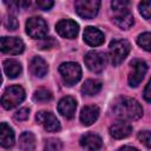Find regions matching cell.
<instances>
[{"mask_svg": "<svg viewBox=\"0 0 151 151\" xmlns=\"http://www.w3.org/2000/svg\"><path fill=\"white\" fill-rule=\"evenodd\" d=\"M47 31V24L40 17H32L26 21V33L33 39H44Z\"/></svg>", "mask_w": 151, "mask_h": 151, "instance_id": "cell-5", "label": "cell"}, {"mask_svg": "<svg viewBox=\"0 0 151 151\" xmlns=\"http://www.w3.org/2000/svg\"><path fill=\"white\" fill-rule=\"evenodd\" d=\"M57 45H58V42L53 38H51V37L50 38H44V40L40 44V48L41 50H50V48H53Z\"/></svg>", "mask_w": 151, "mask_h": 151, "instance_id": "cell-29", "label": "cell"}, {"mask_svg": "<svg viewBox=\"0 0 151 151\" xmlns=\"http://www.w3.org/2000/svg\"><path fill=\"white\" fill-rule=\"evenodd\" d=\"M131 45L125 39H114L110 42V59L113 66H118L127 57Z\"/></svg>", "mask_w": 151, "mask_h": 151, "instance_id": "cell-3", "label": "cell"}, {"mask_svg": "<svg viewBox=\"0 0 151 151\" xmlns=\"http://www.w3.org/2000/svg\"><path fill=\"white\" fill-rule=\"evenodd\" d=\"M100 7V1L98 0H78L74 2L76 12L79 17L84 19H92L97 15Z\"/></svg>", "mask_w": 151, "mask_h": 151, "instance_id": "cell-6", "label": "cell"}, {"mask_svg": "<svg viewBox=\"0 0 151 151\" xmlns=\"http://www.w3.org/2000/svg\"><path fill=\"white\" fill-rule=\"evenodd\" d=\"M55 29L58 32V34L63 38H67V39H73L78 35L79 32V25L71 19H63L60 21L57 22L55 25Z\"/></svg>", "mask_w": 151, "mask_h": 151, "instance_id": "cell-11", "label": "cell"}, {"mask_svg": "<svg viewBox=\"0 0 151 151\" xmlns=\"http://www.w3.org/2000/svg\"><path fill=\"white\" fill-rule=\"evenodd\" d=\"M100 90H101V83L96 79H87L81 86V92L86 96H94Z\"/></svg>", "mask_w": 151, "mask_h": 151, "instance_id": "cell-22", "label": "cell"}, {"mask_svg": "<svg viewBox=\"0 0 151 151\" xmlns=\"http://www.w3.org/2000/svg\"><path fill=\"white\" fill-rule=\"evenodd\" d=\"M132 132V126L126 122H117L110 126V134L116 139H122L130 136Z\"/></svg>", "mask_w": 151, "mask_h": 151, "instance_id": "cell-17", "label": "cell"}, {"mask_svg": "<svg viewBox=\"0 0 151 151\" xmlns=\"http://www.w3.org/2000/svg\"><path fill=\"white\" fill-rule=\"evenodd\" d=\"M114 12H116V15L113 17V22L119 28L127 29L133 25L134 18L129 9H122V11H114Z\"/></svg>", "mask_w": 151, "mask_h": 151, "instance_id": "cell-14", "label": "cell"}, {"mask_svg": "<svg viewBox=\"0 0 151 151\" xmlns=\"http://www.w3.org/2000/svg\"><path fill=\"white\" fill-rule=\"evenodd\" d=\"M54 2L51 1V0H39L37 1V6L40 8V9H44V11H48L53 7Z\"/></svg>", "mask_w": 151, "mask_h": 151, "instance_id": "cell-32", "label": "cell"}, {"mask_svg": "<svg viewBox=\"0 0 151 151\" xmlns=\"http://www.w3.org/2000/svg\"><path fill=\"white\" fill-rule=\"evenodd\" d=\"M29 71L33 76H35L38 78H42L46 76V73L48 71V65L42 58L33 57L29 63Z\"/></svg>", "mask_w": 151, "mask_h": 151, "instance_id": "cell-19", "label": "cell"}, {"mask_svg": "<svg viewBox=\"0 0 151 151\" xmlns=\"http://www.w3.org/2000/svg\"><path fill=\"white\" fill-rule=\"evenodd\" d=\"M130 66H131L132 71L129 73L127 81H129L130 86L137 87V86L142 83L144 76H145L146 72H147V65H146V63L143 61V60L134 59V60H132V61L130 63Z\"/></svg>", "mask_w": 151, "mask_h": 151, "instance_id": "cell-8", "label": "cell"}, {"mask_svg": "<svg viewBox=\"0 0 151 151\" xmlns=\"http://www.w3.org/2000/svg\"><path fill=\"white\" fill-rule=\"evenodd\" d=\"M4 70L8 78H17L21 73V64L15 59H6L4 61Z\"/></svg>", "mask_w": 151, "mask_h": 151, "instance_id": "cell-20", "label": "cell"}, {"mask_svg": "<svg viewBox=\"0 0 151 151\" xmlns=\"http://www.w3.org/2000/svg\"><path fill=\"white\" fill-rule=\"evenodd\" d=\"M25 90L19 85H12L7 87L1 97V105L6 110L14 109L25 99Z\"/></svg>", "mask_w": 151, "mask_h": 151, "instance_id": "cell-2", "label": "cell"}, {"mask_svg": "<svg viewBox=\"0 0 151 151\" xmlns=\"http://www.w3.org/2000/svg\"><path fill=\"white\" fill-rule=\"evenodd\" d=\"M118 151H139V150H137L136 147H132V146H123Z\"/></svg>", "mask_w": 151, "mask_h": 151, "instance_id": "cell-34", "label": "cell"}, {"mask_svg": "<svg viewBox=\"0 0 151 151\" xmlns=\"http://www.w3.org/2000/svg\"><path fill=\"white\" fill-rule=\"evenodd\" d=\"M25 48L24 41L17 37H1L0 51L6 54H20Z\"/></svg>", "mask_w": 151, "mask_h": 151, "instance_id": "cell-9", "label": "cell"}, {"mask_svg": "<svg viewBox=\"0 0 151 151\" xmlns=\"http://www.w3.org/2000/svg\"><path fill=\"white\" fill-rule=\"evenodd\" d=\"M28 116H29V109H27V107H22L14 113V118L17 120H26L28 118Z\"/></svg>", "mask_w": 151, "mask_h": 151, "instance_id": "cell-30", "label": "cell"}, {"mask_svg": "<svg viewBox=\"0 0 151 151\" xmlns=\"http://www.w3.org/2000/svg\"><path fill=\"white\" fill-rule=\"evenodd\" d=\"M5 26H6V28H7V29H9V31H15V29L18 28L19 22H18V20H17V17H15L12 12L6 17Z\"/></svg>", "mask_w": 151, "mask_h": 151, "instance_id": "cell-26", "label": "cell"}, {"mask_svg": "<svg viewBox=\"0 0 151 151\" xmlns=\"http://www.w3.org/2000/svg\"><path fill=\"white\" fill-rule=\"evenodd\" d=\"M150 86H151V83L149 81L147 84H146V87H145V90H144V99L147 101V103H150L151 101V93H150Z\"/></svg>", "mask_w": 151, "mask_h": 151, "instance_id": "cell-33", "label": "cell"}, {"mask_svg": "<svg viewBox=\"0 0 151 151\" xmlns=\"http://www.w3.org/2000/svg\"><path fill=\"white\" fill-rule=\"evenodd\" d=\"M150 8H151V4L149 1H143L139 4V13L146 19H150Z\"/></svg>", "mask_w": 151, "mask_h": 151, "instance_id": "cell-27", "label": "cell"}, {"mask_svg": "<svg viewBox=\"0 0 151 151\" xmlns=\"http://www.w3.org/2000/svg\"><path fill=\"white\" fill-rule=\"evenodd\" d=\"M111 6L113 11H122V9H127L129 1H122V0H116L111 2Z\"/></svg>", "mask_w": 151, "mask_h": 151, "instance_id": "cell-31", "label": "cell"}, {"mask_svg": "<svg viewBox=\"0 0 151 151\" xmlns=\"http://www.w3.org/2000/svg\"><path fill=\"white\" fill-rule=\"evenodd\" d=\"M59 73L64 80V83L68 86L74 85L78 83L81 78V67L79 64L73 63V61H67L63 63L59 66Z\"/></svg>", "mask_w": 151, "mask_h": 151, "instance_id": "cell-4", "label": "cell"}, {"mask_svg": "<svg viewBox=\"0 0 151 151\" xmlns=\"http://www.w3.org/2000/svg\"><path fill=\"white\" fill-rule=\"evenodd\" d=\"M33 99L35 101H41V103L50 101L52 99V93L48 90H46V88H39V90H37L34 92Z\"/></svg>", "mask_w": 151, "mask_h": 151, "instance_id": "cell-23", "label": "cell"}, {"mask_svg": "<svg viewBox=\"0 0 151 151\" xmlns=\"http://www.w3.org/2000/svg\"><path fill=\"white\" fill-rule=\"evenodd\" d=\"M84 40L90 46H99L104 42L105 37L100 29L92 27V26H88L84 31Z\"/></svg>", "mask_w": 151, "mask_h": 151, "instance_id": "cell-13", "label": "cell"}, {"mask_svg": "<svg viewBox=\"0 0 151 151\" xmlns=\"http://www.w3.org/2000/svg\"><path fill=\"white\" fill-rule=\"evenodd\" d=\"M15 136L13 129L7 123H0V146L9 149L14 145Z\"/></svg>", "mask_w": 151, "mask_h": 151, "instance_id": "cell-15", "label": "cell"}, {"mask_svg": "<svg viewBox=\"0 0 151 151\" xmlns=\"http://www.w3.org/2000/svg\"><path fill=\"white\" fill-rule=\"evenodd\" d=\"M113 114L120 120H136L143 116V109L140 104L130 97L118 98L112 106Z\"/></svg>", "mask_w": 151, "mask_h": 151, "instance_id": "cell-1", "label": "cell"}, {"mask_svg": "<svg viewBox=\"0 0 151 151\" xmlns=\"http://www.w3.org/2000/svg\"><path fill=\"white\" fill-rule=\"evenodd\" d=\"M85 64L87 66V68L94 73H99L101 72L106 64H107V57L105 53L99 52V51H90L86 55H85Z\"/></svg>", "mask_w": 151, "mask_h": 151, "instance_id": "cell-7", "label": "cell"}, {"mask_svg": "<svg viewBox=\"0 0 151 151\" xmlns=\"http://www.w3.org/2000/svg\"><path fill=\"white\" fill-rule=\"evenodd\" d=\"M103 140L96 133H86L80 138V145L88 151H97L101 147Z\"/></svg>", "mask_w": 151, "mask_h": 151, "instance_id": "cell-18", "label": "cell"}, {"mask_svg": "<svg viewBox=\"0 0 151 151\" xmlns=\"http://www.w3.org/2000/svg\"><path fill=\"white\" fill-rule=\"evenodd\" d=\"M76 109H77V101L74 98L70 96L61 98L58 103V112L67 119H71L74 116Z\"/></svg>", "mask_w": 151, "mask_h": 151, "instance_id": "cell-12", "label": "cell"}, {"mask_svg": "<svg viewBox=\"0 0 151 151\" xmlns=\"http://www.w3.org/2000/svg\"><path fill=\"white\" fill-rule=\"evenodd\" d=\"M150 40H151V34L149 32H144L142 34L138 35L137 38V42L140 47H143L145 51H150L151 50V45H150Z\"/></svg>", "mask_w": 151, "mask_h": 151, "instance_id": "cell-24", "label": "cell"}, {"mask_svg": "<svg viewBox=\"0 0 151 151\" xmlns=\"http://www.w3.org/2000/svg\"><path fill=\"white\" fill-rule=\"evenodd\" d=\"M1 83H2V76H1V71H0V85H1Z\"/></svg>", "mask_w": 151, "mask_h": 151, "instance_id": "cell-35", "label": "cell"}, {"mask_svg": "<svg viewBox=\"0 0 151 151\" xmlns=\"http://www.w3.org/2000/svg\"><path fill=\"white\" fill-rule=\"evenodd\" d=\"M35 120L48 132H55L60 130V123L58 118L48 111H40L35 116Z\"/></svg>", "mask_w": 151, "mask_h": 151, "instance_id": "cell-10", "label": "cell"}, {"mask_svg": "<svg viewBox=\"0 0 151 151\" xmlns=\"http://www.w3.org/2000/svg\"><path fill=\"white\" fill-rule=\"evenodd\" d=\"M19 147L21 151H33L35 147V137L32 132H22L19 137Z\"/></svg>", "mask_w": 151, "mask_h": 151, "instance_id": "cell-21", "label": "cell"}, {"mask_svg": "<svg viewBox=\"0 0 151 151\" xmlns=\"http://www.w3.org/2000/svg\"><path fill=\"white\" fill-rule=\"evenodd\" d=\"M138 139H139L147 149H150V146H151V144H150V140H151V138H150V131H147V130L140 131V132L138 133Z\"/></svg>", "mask_w": 151, "mask_h": 151, "instance_id": "cell-28", "label": "cell"}, {"mask_svg": "<svg viewBox=\"0 0 151 151\" xmlns=\"http://www.w3.org/2000/svg\"><path fill=\"white\" fill-rule=\"evenodd\" d=\"M99 117V107L96 105H86L81 109L80 112V122L85 126L92 125Z\"/></svg>", "mask_w": 151, "mask_h": 151, "instance_id": "cell-16", "label": "cell"}, {"mask_svg": "<svg viewBox=\"0 0 151 151\" xmlns=\"http://www.w3.org/2000/svg\"><path fill=\"white\" fill-rule=\"evenodd\" d=\"M61 142L57 138H50L44 145V151H60Z\"/></svg>", "mask_w": 151, "mask_h": 151, "instance_id": "cell-25", "label": "cell"}]
</instances>
